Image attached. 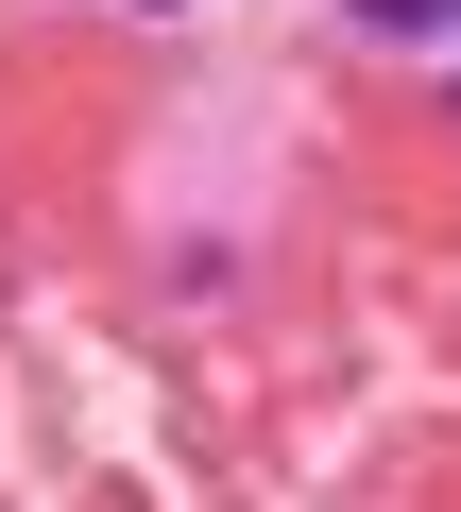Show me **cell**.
<instances>
[{
	"label": "cell",
	"instance_id": "obj_1",
	"mask_svg": "<svg viewBox=\"0 0 461 512\" xmlns=\"http://www.w3.org/2000/svg\"><path fill=\"white\" fill-rule=\"evenodd\" d=\"M376 35H461V0H359Z\"/></svg>",
	"mask_w": 461,
	"mask_h": 512
}]
</instances>
